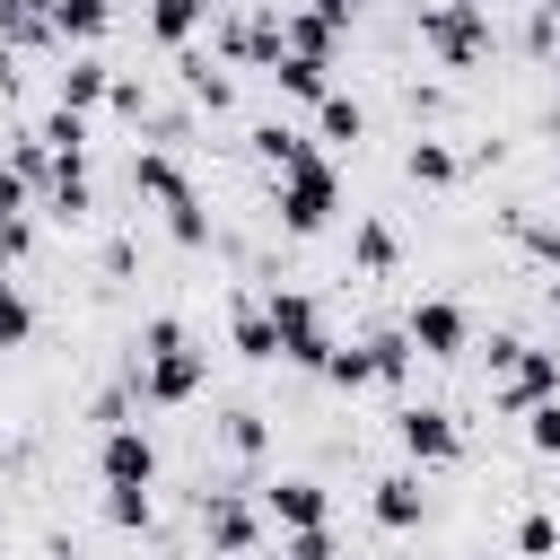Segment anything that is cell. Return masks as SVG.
<instances>
[{"instance_id": "9c48e42d", "label": "cell", "mask_w": 560, "mask_h": 560, "mask_svg": "<svg viewBox=\"0 0 560 560\" xmlns=\"http://www.w3.org/2000/svg\"><path fill=\"white\" fill-rule=\"evenodd\" d=\"M280 534H298V525H332V499H324V481L315 472H280V481H262V499H254Z\"/></svg>"}, {"instance_id": "ab89813d", "label": "cell", "mask_w": 560, "mask_h": 560, "mask_svg": "<svg viewBox=\"0 0 560 560\" xmlns=\"http://www.w3.org/2000/svg\"><path fill=\"white\" fill-rule=\"evenodd\" d=\"M551 324H560V280H551Z\"/></svg>"}, {"instance_id": "d6a6232c", "label": "cell", "mask_w": 560, "mask_h": 560, "mask_svg": "<svg viewBox=\"0 0 560 560\" xmlns=\"http://www.w3.org/2000/svg\"><path fill=\"white\" fill-rule=\"evenodd\" d=\"M105 525H149V490H105Z\"/></svg>"}, {"instance_id": "484cf974", "label": "cell", "mask_w": 560, "mask_h": 560, "mask_svg": "<svg viewBox=\"0 0 560 560\" xmlns=\"http://www.w3.org/2000/svg\"><path fill=\"white\" fill-rule=\"evenodd\" d=\"M35 140H44L52 158H88V114H70V105H61V114H52V122H44Z\"/></svg>"}, {"instance_id": "cb8c5ba5", "label": "cell", "mask_w": 560, "mask_h": 560, "mask_svg": "<svg viewBox=\"0 0 560 560\" xmlns=\"http://www.w3.org/2000/svg\"><path fill=\"white\" fill-rule=\"evenodd\" d=\"M236 359H280V332L262 306H236Z\"/></svg>"}, {"instance_id": "7c38bea8", "label": "cell", "mask_w": 560, "mask_h": 560, "mask_svg": "<svg viewBox=\"0 0 560 560\" xmlns=\"http://www.w3.org/2000/svg\"><path fill=\"white\" fill-rule=\"evenodd\" d=\"M368 508H376V525H394V534H402V525H420V516H429V490H420V464H411V472H385V481L368 490Z\"/></svg>"}, {"instance_id": "e575fe53", "label": "cell", "mask_w": 560, "mask_h": 560, "mask_svg": "<svg viewBox=\"0 0 560 560\" xmlns=\"http://www.w3.org/2000/svg\"><path fill=\"white\" fill-rule=\"evenodd\" d=\"M26 245H35V228H26V219H0V271L26 262Z\"/></svg>"}, {"instance_id": "f546056e", "label": "cell", "mask_w": 560, "mask_h": 560, "mask_svg": "<svg viewBox=\"0 0 560 560\" xmlns=\"http://www.w3.org/2000/svg\"><path fill=\"white\" fill-rule=\"evenodd\" d=\"M184 88H192V96H201L210 114H219V105L236 96V88H228V70H210V61H184Z\"/></svg>"}, {"instance_id": "4fadbf2b", "label": "cell", "mask_w": 560, "mask_h": 560, "mask_svg": "<svg viewBox=\"0 0 560 560\" xmlns=\"http://www.w3.org/2000/svg\"><path fill=\"white\" fill-rule=\"evenodd\" d=\"M280 52H306V61H332V52H341V26H332L324 9H289V18H280Z\"/></svg>"}, {"instance_id": "8d00e7d4", "label": "cell", "mask_w": 560, "mask_h": 560, "mask_svg": "<svg viewBox=\"0 0 560 560\" xmlns=\"http://www.w3.org/2000/svg\"><path fill=\"white\" fill-rule=\"evenodd\" d=\"M315 9H324L332 26H350V18H359V9H376V0H315Z\"/></svg>"}, {"instance_id": "44dd1931", "label": "cell", "mask_w": 560, "mask_h": 560, "mask_svg": "<svg viewBox=\"0 0 560 560\" xmlns=\"http://www.w3.org/2000/svg\"><path fill=\"white\" fill-rule=\"evenodd\" d=\"M201 18H210V0H149V35L158 44H184Z\"/></svg>"}, {"instance_id": "74e56055", "label": "cell", "mask_w": 560, "mask_h": 560, "mask_svg": "<svg viewBox=\"0 0 560 560\" xmlns=\"http://www.w3.org/2000/svg\"><path fill=\"white\" fill-rule=\"evenodd\" d=\"M44 560H79V551H70V542H52V551H44Z\"/></svg>"}, {"instance_id": "9a60e30c", "label": "cell", "mask_w": 560, "mask_h": 560, "mask_svg": "<svg viewBox=\"0 0 560 560\" xmlns=\"http://www.w3.org/2000/svg\"><path fill=\"white\" fill-rule=\"evenodd\" d=\"M44 18H52V44H96L114 26V0H44Z\"/></svg>"}, {"instance_id": "5bb4252c", "label": "cell", "mask_w": 560, "mask_h": 560, "mask_svg": "<svg viewBox=\"0 0 560 560\" xmlns=\"http://www.w3.org/2000/svg\"><path fill=\"white\" fill-rule=\"evenodd\" d=\"M219 44H228V61H254V70H271V61H280V9H262V18H236Z\"/></svg>"}, {"instance_id": "8992f818", "label": "cell", "mask_w": 560, "mask_h": 560, "mask_svg": "<svg viewBox=\"0 0 560 560\" xmlns=\"http://www.w3.org/2000/svg\"><path fill=\"white\" fill-rule=\"evenodd\" d=\"M402 341H411L420 359H464V341H472V315H464L455 298H411V315H402Z\"/></svg>"}, {"instance_id": "5b68a950", "label": "cell", "mask_w": 560, "mask_h": 560, "mask_svg": "<svg viewBox=\"0 0 560 560\" xmlns=\"http://www.w3.org/2000/svg\"><path fill=\"white\" fill-rule=\"evenodd\" d=\"M262 315H271V332H280V359H289V368H324V359H332L324 306H315L306 289H271V298H262Z\"/></svg>"}, {"instance_id": "6da1fadb", "label": "cell", "mask_w": 560, "mask_h": 560, "mask_svg": "<svg viewBox=\"0 0 560 560\" xmlns=\"http://www.w3.org/2000/svg\"><path fill=\"white\" fill-rule=\"evenodd\" d=\"M201 385H210V350H192L184 324L158 315V324L140 332V402H192Z\"/></svg>"}, {"instance_id": "7402d4cb", "label": "cell", "mask_w": 560, "mask_h": 560, "mask_svg": "<svg viewBox=\"0 0 560 560\" xmlns=\"http://www.w3.org/2000/svg\"><path fill=\"white\" fill-rule=\"evenodd\" d=\"M402 166H411V184H455V175H464V158H455L446 140H411Z\"/></svg>"}, {"instance_id": "f35d334b", "label": "cell", "mask_w": 560, "mask_h": 560, "mask_svg": "<svg viewBox=\"0 0 560 560\" xmlns=\"http://www.w3.org/2000/svg\"><path fill=\"white\" fill-rule=\"evenodd\" d=\"M0 88H9V44H0Z\"/></svg>"}, {"instance_id": "1f68e13d", "label": "cell", "mask_w": 560, "mask_h": 560, "mask_svg": "<svg viewBox=\"0 0 560 560\" xmlns=\"http://www.w3.org/2000/svg\"><path fill=\"white\" fill-rule=\"evenodd\" d=\"M315 376H332V385H368V341H359V350H341V341H332V359H324Z\"/></svg>"}, {"instance_id": "7a4b0ae2", "label": "cell", "mask_w": 560, "mask_h": 560, "mask_svg": "<svg viewBox=\"0 0 560 560\" xmlns=\"http://www.w3.org/2000/svg\"><path fill=\"white\" fill-rule=\"evenodd\" d=\"M131 192H149L158 210H166V228H175V245H210V219H201V192H192V175L166 158V149H140L131 158Z\"/></svg>"}, {"instance_id": "52a82bcc", "label": "cell", "mask_w": 560, "mask_h": 560, "mask_svg": "<svg viewBox=\"0 0 560 560\" xmlns=\"http://www.w3.org/2000/svg\"><path fill=\"white\" fill-rule=\"evenodd\" d=\"M394 438H402L411 464H455V455H464V429H455L446 402H402V411H394Z\"/></svg>"}, {"instance_id": "277c9868", "label": "cell", "mask_w": 560, "mask_h": 560, "mask_svg": "<svg viewBox=\"0 0 560 560\" xmlns=\"http://www.w3.org/2000/svg\"><path fill=\"white\" fill-rule=\"evenodd\" d=\"M420 44L446 70H472L490 52V0H438V9H420Z\"/></svg>"}, {"instance_id": "d6986e66", "label": "cell", "mask_w": 560, "mask_h": 560, "mask_svg": "<svg viewBox=\"0 0 560 560\" xmlns=\"http://www.w3.org/2000/svg\"><path fill=\"white\" fill-rule=\"evenodd\" d=\"M411 376V341H402V324L394 332H368V385H402Z\"/></svg>"}, {"instance_id": "ffe728a7", "label": "cell", "mask_w": 560, "mask_h": 560, "mask_svg": "<svg viewBox=\"0 0 560 560\" xmlns=\"http://www.w3.org/2000/svg\"><path fill=\"white\" fill-rule=\"evenodd\" d=\"M315 131H324V140H359V131H368V114H359V96H341V88H324V96H315Z\"/></svg>"}, {"instance_id": "d4e9b609", "label": "cell", "mask_w": 560, "mask_h": 560, "mask_svg": "<svg viewBox=\"0 0 560 560\" xmlns=\"http://www.w3.org/2000/svg\"><path fill=\"white\" fill-rule=\"evenodd\" d=\"M26 332H35V306H26V289L0 271V350H18Z\"/></svg>"}, {"instance_id": "d590c367", "label": "cell", "mask_w": 560, "mask_h": 560, "mask_svg": "<svg viewBox=\"0 0 560 560\" xmlns=\"http://www.w3.org/2000/svg\"><path fill=\"white\" fill-rule=\"evenodd\" d=\"M0 219H26V175L0 166Z\"/></svg>"}, {"instance_id": "f1b7e54d", "label": "cell", "mask_w": 560, "mask_h": 560, "mask_svg": "<svg viewBox=\"0 0 560 560\" xmlns=\"http://www.w3.org/2000/svg\"><path fill=\"white\" fill-rule=\"evenodd\" d=\"M280 560H341V542H332V525H298L280 542Z\"/></svg>"}, {"instance_id": "2e32d148", "label": "cell", "mask_w": 560, "mask_h": 560, "mask_svg": "<svg viewBox=\"0 0 560 560\" xmlns=\"http://www.w3.org/2000/svg\"><path fill=\"white\" fill-rule=\"evenodd\" d=\"M105 96H114V70H105L96 52H79V61L61 70V105H70V114H88V105H105Z\"/></svg>"}, {"instance_id": "603a6c76", "label": "cell", "mask_w": 560, "mask_h": 560, "mask_svg": "<svg viewBox=\"0 0 560 560\" xmlns=\"http://www.w3.org/2000/svg\"><path fill=\"white\" fill-rule=\"evenodd\" d=\"M350 254H359V271H394V254H402V245H394V228H385V219H359Z\"/></svg>"}, {"instance_id": "83f0119b", "label": "cell", "mask_w": 560, "mask_h": 560, "mask_svg": "<svg viewBox=\"0 0 560 560\" xmlns=\"http://www.w3.org/2000/svg\"><path fill=\"white\" fill-rule=\"evenodd\" d=\"M516 551H525V560H551V551H560V516H542V508L516 516Z\"/></svg>"}, {"instance_id": "ac0fdd59", "label": "cell", "mask_w": 560, "mask_h": 560, "mask_svg": "<svg viewBox=\"0 0 560 560\" xmlns=\"http://www.w3.org/2000/svg\"><path fill=\"white\" fill-rule=\"evenodd\" d=\"M44 184H52V210H61V219H79V210L96 201V184H88V158H52V175H44Z\"/></svg>"}, {"instance_id": "4316f807", "label": "cell", "mask_w": 560, "mask_h": 560, "mask_svg": "<svg viewBox=\"0 0 560 560\" xmlns=\"http://www.w3.org/2000/svg\"><path fill=\"white\" fill-rule=\"evenodd\" d=\"M306 149H315V140H298L289 122H262V131H254V158H262V166H298Z\"/></svg>"}, {"instance_id": "30bf717a", "label": "cell", "mask_w": 560, "mask_h": 560, "mask_svg": "<svg viewBox=\"0 0 560 560\" xmlns=\"http://www.w3.org/2000/svg\"><path fill=\"white\" fill-rule=\"evenodd\" d=\"M201 534H210V551L245 560V551L262 542V508H254V499H236V490H210V499H201Z\"/></svg>"}, {"instance_id": "8fae6325", "label": "cell", "mask_w": 560, "mask_h": 560, "mask_svg": "<svg viewBox=\"0 0 560 560\" xmlns=\"http://www.w3.org/2000/svg\"><path fill=\"white\" fill-rule=\"evenodd\" d=\"M551 394H560V350H516L499 368V411H534Z\"/></svg>"}, {"instance_id": "836d02e7", "label": "cell", "mask_w": 560, "mask_h": 560, "mask_svg": "<svg viewBox=\"0 0 560 560\" xmlns=\"http://www.w3.org/2000/svg\"><path fill=\"white\" fill-rule=\"evenodd\" d=\"M228 446H236V455H262V420H254V411H228Z\"/></svg>"}, {"instance_id": "3957f363", "label": "cell", "mask_w": 560, "mask_h": 560, "mask_svg": "<svg viewBox=\"0 0 560 560\" xmlns=\"http://www.w3.org/2000/svg\"><path fill=\"white\" fill-rule=\"evenodd\" d=\"M341 210V175L324 166V149H306L298 166H280V228L289 236H324Z\"/></svg>"}, {"instance_id": "4dcf8cb0", "label": "cell", "mask_w": 560, "mask_h": 560, "mask_svg": "<svg viewBox=\"0 0 560 560\" xmlns=\"http://www.w3.org/2000/svg\"><path fill=\"white\" fill-rule=\"evenodd\" d=\"M525 438H534V455H560V394L525 411Z\"/></svg>"}, {"instance_id": "e0dca14e", "label": "cell", "mask_w": 560, "mask_h": 560, "mask_svg": "<svg viewBox=\"0 0 560 560\" xmlns=\"http://www.w3.org/2000/svg\"><path fill=\"white\" fill-rule=\"evenodd\" d=\"M271 79H280V96H298V105H315V96L332 88V61H306V52H280V61H271Z\"/></svg>"}, {"instance_id": "ba28073f", "label": "cell", "mask_w": 560, "mask_h": 560, "mask_svg": "<svg viewBox=\"0 0 560 560\" xmlns=\"http://www.w3.org/2000/svg\"><path fill=\"white\" fill-rule=\"evenodd\" d=\"M96 472H105V490H149V481H158V446H149V429H131V420H105Z\"/></svg>"}]
</instances>
